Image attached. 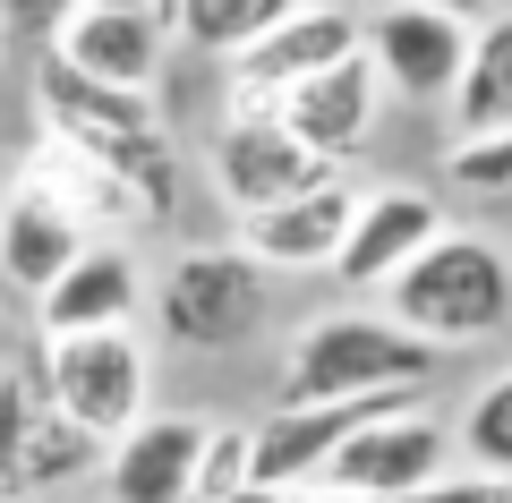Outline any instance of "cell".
Instances as JSON below:
<instances>
[{
    "label": "cell",
    "instance_id": "cell-2",
    "mask_svg": "<svg viewBox=\"0 0 512 503\" xmlns=\"http://www.w3.org/2000/svg\"><path fill=\"white\" fill-rule=\"evenodd\" d=\"M384 316L410 324L436 350H478L512 324V248L487 231H453L444 222L393 282H384Z\"/></svg>",
    "mask_w": 512,
    "mask_h": 503
},
{
    "label": "cell",
    "instance_id": "cell-18",
    "mask_svg": "<svg viewBox=\"0 0 512 503\" xmlns=\"http://www.w3.org/2000/svg\"><path fill=\"white\" fill-rule=\"evenodd\" d=\"M86 222L69 214V205H52L43 188H9L0 197V290H18V299H43V290L60 282V273L86 256Z\"/></svg>",
    "mask_w": 512,
    "mask_h": 503
},
{
    "label": "cell",
    "instance_id": "cell-23",
    "mask_svg": "<svg viewBox=\"0 0 512 503\" xmlns=\"http://www.w3.org/2000/svg\"><path fill=\"white\" fill-rule=\"evenodd\" d=\"M444 180H453L461 197H512V128L453 137V145H444Z\"/></svg>",
    "mask_w": 512,
    "mask_h": 503
},
{
    "label": "cell",
    "instance_id": "cell-4",
    "mask_svg": "<svg viewBox=\"0 0 512 503\" xmlns=\"http://www.w3.org/2000/svg\"><path fill=\"white\" fill-rule=\"evenodd\" d=\"M265 316H274V273L256 265L248 248H180L163 265V282H154V324H163L171 350H239L265 333Z\"/></svg>",
    "mask_w": 512,
    "mask_h": 503
},
{
    "label": "cell",
    "instance_id": "cell-10",
    "mask_svg": "<svg viewBox=\"0 0 512 503\" xmlns=\"http://www.w3.org/2000/svg\"><path fill=\"white\" fill-rule=\"evenodd\" d=\"M359 52L376 60L393 103H453L461 60H470V26L444 18V9H419V0H384L376 18H367Z\"/></svg>",
    "mask_w": 512,
    "mask_h": 503
},
{
    "label": "cell",
    "instance_id": "cell-17",
    "mask_svg": "<svg viewBox=\"0 0 512 503\" xmlns=\"http://www.w3.org/2000/svg\"><path fill=\"white\" fill-rule=\"evenodd\" d=\"M26 188H43L52 205H69L77 222H86L94 239H120V231H137V222H154V205L137 197V188L120 180V171H103L94 154H77L69 137H52V128H35V145H26V171H18Z\"/></svg>",
    "mask_w": 512,
    "mask_h": 503
},
{
    "label": "cell",
    "instance_id": "cell-25",
    "mask_svg": "<svg viewBox=\"0 0 512 503\" xmlns=\"http://www.w3.org/2000/svg\"><path fill=\"white\" fill-rule=\"evenodd\" d=\"M402 503H512V478H487V469H444V478H427L419 495Z\"/></svg>",
    "mask_w": 512,
    "mask_h": 503
},
{
    "label": "cell",
    "instance_id": "cell-15",
    "mask_svg": "<svg viewBox=\"0 0 512 503\" xmlns=\"http://www.w3.org/2000/svg\"><path fill=\"white\" fill-rule=\"evenodd\" d=\"M137 316H146V265L120 239H86V256L35 299L43 342H60V333H111V324H137Z\"/></svg>",
    "mask_w": 512,
    "mask_h": 503
},
{
    "label": "cell",
    "instance_id": "cell-12",
    "mask_svg": "<svg viewBox=\"0 0 512 503\" xmlns=\"http://www.w3.org/2000/svg\"><path fill=\"white\" fill-rule=\"evenodd\" d=\"M350 214H359V180L333 171V180L299 188V197L265 205V214H239V248H248L265 273H333Z\"/></svg>",
    "mask_w": 512,
    "mask_h": 503
},
{
    "label": "cell",
    "instance_id": "cell-27",
    "mask_svg": "<svg viewBox=\"0 0 512 503\" xmlns=\"http://www.w3.org/2000/svg\"><path fill=\"white\" fill-rule=\"evenodd\" d=\"M256 503H359V495H333V486H299V495H256Z\"/></svg>",
    "mask_w": 512,
    "mask_h": 503
},
{
    "label": "cell",
    "instance_id": "cell-9",
    "mask_svg": "<svg viewBox=\"0 0 512 503\" xmlns=\"http://www.w3.org/2000/svg\"><path fill=\"white\" fill-rule=\"evenodd\" d=\"M444 461H453V427L419 401V410H393V418L350 427L342 444H333V461H325L316 486L359 495V503H402V495H419L427 478H444Z\"/></svg>",
    "mask_w": 512,
    "mask_h": 503
},
{
    "label": "cell",
    "instance_id": "cell-22",
    "mask_svg": "<svg viewBox=\"0 0 512 503\" xmlns=\"http://www.w3.org/2000/svg\"><path fill=\"white\" fill-rule=\"evenodd\" d=\"M188 503H256L248 427H205V452H197V486H188Z\"/></svg>",
    "mask_w": 512,
    "mask_h": 503
},
{
    "label": "cell",
    "instance_id": "cell-5",
    "mask_svg": "<svg viewBox=\"0 0 512 503\" xmlns=\"http://www.w3.org/2000/svg\"><path fill=\"white\" fill-rule=\"evenodd\" d=\"M86 469H103V444L52 401L35 350L0 359V503H35L52 486H77Z\"/></svg>",
    "mask_w": 512,
    "mask_h": 503
},
{
    "label": "cell",
    "instance_id": "cell-8",
    "mask_svg": "<svg viewBox=\"0 0 512 503\" xmlns=\"http://www.w3.org/2000/svg\"><path fill=\"white\" fill-rule=\"evenodd\" d=\"M359 35H367L359 9H342V0H299L274 35H256L239 60H222V111H274V94H291L299 77L350 60Z\"/></svg>",
    "mask_w": 512,
    "mask_h": 503
},
{
    "label": "cell",
    "instance_id": "cell-1",
    "mask_svg": "<svg viewBox=\"0 0 512 503\" xmlns=\"http://www.w3.org/2000/svg\"><path fill=\"white\" fill-rule=\"evenodd\" d=\"M35 128H52L77 154H94L103 171H120V180L154 205V222L180 214V145H171L154 94L103 86V77L69 69L60 52H35Z\"/></svg>",
    "mask_w": 512,
    "mask_h": 503
},
{
    "label": "cell",
    "instance_id": "cell-24",
    "mask_svg": "<svg viewBox=\"0 0 512 503\" xmlns=\"http://www.w3.org/2000/svg\"><path fill=\"white\" fill-rule=\"evenodd\" d=\"M77 18V0H0V43H52L60 26Z\"/></svg>",
    "mask_w": 512,
    "mask_h": 503
},
{
    "label": "cell",
    "instance_id": "cell-6",
    "mask_svg": "<svg viewBox=\"0 0 512 503\" xmlns=\"http://www.w3.org/2000/svg\"><path fill=\"white\" fill-rule=\"evenodd\" d=\"M35 367L52 384V401L94 435V444H120L154 401V350L137 342V324H111V333H35Z\"/></svg>",
    "mask_w": 512,
    "mask_h": 503
},
{
    "label": "cell",
    "instance_id": "cell-16",
    "mask_svg": "<svg viewBox=\"0 0 512 503\" xmlns=\"http://www.w3.org/2000/svg\"><path fill=\"white\" fill-rule=\"evenodd\" d=\"M43 52H60L69 69L103 77V86L154 94V77H163V60H171V26L154 18V9H94V0H77V18L60 26Z\"/></svg>",
    "mask_w": 512,
    "mask_h": 503
},
{
    "label": "cell",
    "instance_id": "cell-21",
    "mask_svg": "<svg viewBox=\"0 0 512 503\" xmlns=\"http://www.w3.org/2000/svg\"><path fill=\"white\" fill-rule=\"evenodd\" d=\"M453 452L487 478H512V367L487 376L470 401H461V427H453Z\"/></svg>",
    "mask_w": 512,
    "mask_h": 503
},
{
    "label": "cell",
    "instance_id": "cell-14",
    "mask_svg": "<svg viewBox=\"0 0 512 503\" xmlns=\"http://www.w3.org/2000/svg\"><path fill=\"white\" fill-rule=\"evenodd\" d=\"M205 427L214 418H197V410H146L120 444H103V495L111 503H188Z\"/></svg>",
    "mask_w": 512,
    "mask_h": 503
},
{
    "label": "cell",
    "instance_id": "cell-13",
    "mask_svg": "<svg viewBox=\"0 0 512 503\" xmlns=\"http://www.w3.org/2000/svg\"><path fill=\"white\" fill-rule=\"evenodd\" d=\"M444 231V205L410 180H384V188H359V214L342 231V256H333V282L342 290H384L427 239Z\"/></svg>",
    "mask_w": 512,
    "mask_h": 503
},
{
    "label": "cell",
    "instance_id": "cell-11",
    "mask_svg": "<svg viewBox=\"0 0 512 503\" xmlns=\"http://www.w3.org/2000/svg\"><path fill=\"white\" fill-rule=\"evenodd\" d=\"M384 103H393V94H384V77H376V60H367V52H350V60H333V69L299 77L291 94H274L282 128H291L308 154H325L333 171H350V162L367 154Z\"/></svg>",
    "mask_w": 512,
    "mask_h": 503
},
{
    "label": "cell",
    "instance_id": "cell-20",
    "mask_svg": "<svg viewBox=\"0 0 512 503\" xmlns=\"http://www.w3.org/2000/svg\"><path fill=\"white\" fill-rule=\"evenodd\" d=\"M291 9L299 0H163L154 18H163L197 60H239L256 35H274Z\"/></svg>",
    "mask_w": 512,
    "mask_h": 503
},
{
    "label": "cell",
    "instance_id": "cell-19",
    "mask_svg": "<svg viewBox=\"0 0 512 503\" xmlns=\"http://www.w3.org/2000/svg\"><path fill=\"white\" fill-rule=\"evenodd\" d=\"M453 137H487V128H512V9L470 26V60H461L453 86Z\"/></svg>",
    "mask_w": 512,
    "mask_h": 503
},
{
    "label": "cell",
    "instance_id": "cell-26",
    "mask_svg": "<svg viewBox=\"0 0 512 503\" xmlns=\"http://www.w3.org/2000/svg\"><path fill=\"white\" fill-rule=\"evenodd\" d=\"M419 9H444V18H461V26H478V18H495V0H419Z\"/></svg>",
    "mask_w": 512,
    "mask_h": 503
},
{
    "label": "cell",
    "instance_id": "cell-3",
    "mask_svg": "<svg viewBox=\"0 0 512 503\" xmlns=\"http://www.w3.org/2000/svg\"><path fill=\"white\" fill-rule=\"evenodd\" d=\"M444 367L436 342H419L410 324L376 316V307H333V316L299 324L291 350H282V384L291 401H359V393H427Z\"/></svg>",
    "mask_w": 512,
    "mask_h": 503
},
{
    "label": "cell",
    "instance_id": "cell-29",
    "mask_svg": "<svg viewBox=\"0 0 512 503\" xmlns=\"http://www.w3.org/2000/svg\"><path fill=\"white\" fill-rule=\"evenodd\" d=\"M0 359H9V316H0Z\"/></svg>",
    "mask_w": 512,
    "mask_h": 503
},
{
    "label": "cell",
    "instance_id": "cell-7",
    "mask_svg": "<svg viewBox=\"0 0 512 503\" xmlns=\"http://www.w3.org/2000/svg\"><path fill=\"white\" fill-rule=\"evenodd\" d=\"M205 180L231 214H265V205L299 197V188L333 180V162L282 128V111H214V137H205Z\"/></svg>",
    "mask_w": 512,
    "mask_h": 503
},
{
    "label": "cell",
    "instance_id": "cell-30",
    "mask_svg": "<svg viewBox=\"0 0 512 503\" xmlns=\"http://www.w3.org/2000/svg\"><path fill=\"white\" fill-rule=\"evenodd\" d=\"M154 9H163V0H154Z\"/></svg>",
    "mask_w": 512,
    "mask_h": 503
},
{
    "label": "cell",
    "instance_id": "cell-28",
    "mask_svg": "<svg viewBox=\"0 0 512 503\" xmlns=\"http://www.w3.org/2000/svg\"><path fill=\"white\" fill-rule=\"evenodd\" d=\"M94 9H154V0H94Z\"/></svg>",
    "mask_w": 512,
    "mask_h": 503
}]
</instances>
